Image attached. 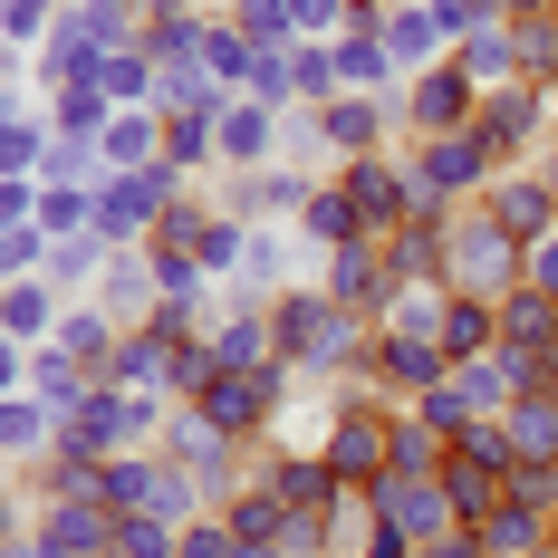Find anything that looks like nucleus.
Returning a JSON list of instances; mask_svg holds the SVG:
<instances>
[{
    "label": "nucleus",
    "mask_w": 558,
    "mask_h": 558,
    "mask_svg": "<svg viewBox=\"0 0 558 558\" xmlns=\"http://www.w3.org/2000/svg\"><path fill=\"white\" fill-rule=\"evenodd\" d=\"M87 299L107 308L116 328H155V308H165V289H155V260H145V251H107V270H97Z\"/></svg>",
    "instance_id": "9b49d317"
},
{
    "label": "nucleus",
    "mask_w": 558,
    "mask_h": 558,
    "mask_svg": "<svg viewBox=\"0 0 558 558\" xmlns=\"http://www.w3.org/2000/svg\"><path fill=\"white\" fill-rule=\"evenodd\" d=\"M49 145H58V125H49V116H10V125H0V173L39 183V173H49Z\"/></svg>",
    "instance_id": "c85d7f7f"
},
{
    "label": "nucleus",
    "mask_w": 558,
    "mask_h": 558,
    "mask_svg": "<svg viewBox=\"0 0 558 558\" xmlns=\"http://www.w3.org/2000/svg\"><path fill=\"white\" fill-rule=\"evenodd\" d=\"M87 77L107 87V107H155V58L135 49V39H125V49H107L97 68H87Z\"/></svg>",
    "instance_id": "cd10ccee"
},
{
    "label": "nucleus",
    "mask_w": 558,
    "mask_h": 558,
    "mask_svg": "<svg viewBox=\"0 0 558 558\" xmlns=\"http://www.w3.org/2000/svg\"><path fill=\"white\" fill-rule=\"evenodd\" d=\"M165 366H173V337H165V328H125V337H116L107 386H125V395H165Z\"/></svg>",
    "instance_id": "412c9836"
},
{
    "label": "nucleus",
    "mask_w": 558,
    "mask_h": 558,
    "mask_svg": "<svg viewBox=\"0 0 558 558\" xmlns=\"http://www.w3.org/2000/svg\"><path fill=\"white\" fill-rule=\"evenodd\" d=\"M173 539H183L173 520H155V510H125V520H116V549H107V558H173Z\"/></svg>",
    "instance_id": "473e14b6"
},
{
    "label": "nucleus",
    "mask_w": 558,
    "mask_h": 558,
    "mask_svg": "<svg viewBox=\"0 0 558 558\" xmlns=\"http://www.w3.org/2000/svg\"><path fill=\"white\" fill-rule=\"evenodd\" d=\"M173 558H241V539H231V520H222V510H203V520H183Z\"/></svg>",
    "instance_id": "72a5a7b5"
},
{
    "label": "nucleus",
    "mask_w": 558,
    "mask_h": 558,
    "mask_svg": "<svg viewBox=\"0 0 558 558\" xmlns=\"http://www.w3.org/2000/svg\"><path fill=\"white\" fill-rule=\"evenodd\" d=\"M58 452V404H39V395H0V462H49Z\"/></svg>",
    "instance_id": "2eb2a0df"
},
{
    "label": "nucleus",
    "mask_w": 558,
    "mask_h": 558,
    "mask_svg": "<svg viewBox=\"0 0 558 558\" xmlns=\"http://www.w3.org/2000/svg\"><path fill=\"white\" fill-rule=\"evenodd\" d=\"M452 395H462L482 424H501L510 404H520V376H510V356L492 347V356H462V366H452Z\"/></svg>",
    "instance_id": "aec40b11"
},
{
    "label": "nucleus",
    "mask_w": 558,
    "mask_h": 558,
    "mask_svg": "<svg viewBox=\"0 0 558 558\" xmlns=\"http://www.w3.org/2000/svg\"><path fill=\"white\" fill-rule=\"evenodd\" d=\"M29 386V347H20V337H0V395H20Z\"/></svg>",
    "instance_id": "4c0bfd02"
},
{
    "label": "nucleus",
    "mask_w": 558,
    "mask_h": 558,
    "mask_svg": "<svg viewBox=\"0 0 558 558\" xmlns=\"http://www.w3.org/2000/svg\"><path fill=\"white\" fill-rule=\"evenodd\" d=\"M366 376H376L386 404H414V395H434V386L452 376V356H444V337H424V328H376Z\"/></svg>",
    "instance_id": "0eeeda50"
},
{
    "label": "nucleus",
    "mask_w": 558,
    "mask_h": 558,
    "mask_svg": "<svg viewBox=\"0 0 558 558\" xmlns=\"http://www.w3.org/2000/svg\"><path fill=\"white\" fill-rule=\"evenodd\" d=\"M395 116H404V135H414V145H434V135H462V125L482 116V77H472L462 58H444V68L404 77V97H395Z\"/></svg>",
    "instance_id": "7ed1b4c3"
},
{
    "label": "nucleus",
    "mask_w": 558,
    "mask_h": 558,
    "mask_svg": "<svg viewBox=\"0 0 558 558\" xmlns=\"http://www.w3.org/2000/svg\"><path fill=\"white\" fill-rule=\"evenodd\" d=\"M404 97V87H395ZM395 97H328L318 116V145H328V165H366V155H386V125H395Z\"/></svg>",
    "instance_id": "9d476101"
},
{
    "label": "nucleus",
    "mask_w": 558,
    "mask_h": 558,
    "mask_svg": "<svg viewBox=\"0 0 558 558\" xmlns=\"http://www.w3.org/2000/svg\"><path fill=\"white\" fill-rule=\"evenodd\" d=\"M549 558H558V520H549Z\"/></svg>",
    "instance_id": "37998d69"
},
{
    "label": "nucleus",
    "mask_w": 558,
    "mask_h": 558,
    "mask_svg": "<svg viewBox=\"0 0 558 558\" xmlns=\"http://www.w3.org/2000/svg\"><path fill=\"white\" fill-rule=\"evenodd\" d=\"M107 87H97V77H68V87H49V125L58 135H107Z\"/></svg>",
    "instance_id": "c756f323"
},
{
    "label": "nucleus",
    "mask_w": 558,
    "mask_h": 558,
    "mask_svg": "<svg viewBox=\"0 0 558 558\" xmlns=\"http://www.w3.org/2000/svg\"><path fill=\"white\" fill-rule=\"evenodd\" d=\"M279 125H289L279 107H251V97H241V107L222 116V165H231V173H260V165H279Z\"/></svg>",
    "instance_id": "dca6fc26"
},
{
    "label": "nucleus",
    "mask_w": 558,
    "mask_h": 558,
    "mask_svg": "<svg viewBox=\"0 0 558 558\" xmlns=\"http://www.w3.org/2000/svg\"><path fill=\"white\" fill-rule=\"evenodd\" d=\"M395 414H404V404H386L376 386H347L328 404V444H318V462H328L347 492H376V482L395 472Z\"/></svg>",
    "instance_id": "f257e3e1"
},
{
    "label": "nucleus",
    "mask_w": 558,
    "mask_h": 558,
    "mask_svg": "<svg viewBox=\"0 0 558 558\" xmlns=\"http://www.w3.org/2000/svg\"><path fill=\"white\" fill-rule=\"evenodd\" d=\"M68 0H0V20H10V49H29V39H49V20Z\"/></svg>",
    "instance_id": "f704fd0d"
},
{
    "label": "nucleus",
    "mask_w": 558,
    "mask_h": 558,
    "mask_svg": "<svg viewBox=\"0 0 558 558\" xmlns=\"http://www.w3.org/2000/svg\"><path fill=\"white\" fill-rule=\"evenodd\" d=\"M58 308H68V299H58L49 279H10V289H0V337L49 347V337H58Z\"/></svg>",
    "instance_id": "6ab92c4d"
},
{
    "label": "nucleus",
    "mask_w": 558,
    "mask_h": 558,
    "mask_svg": "<svg viewBox=\"0 0 558 558\" xmlns=\"http://www.w3.org/2000/svg\"><path fill=\"white\" fill-rule=\"evenodd\" d=\"M231 29H241L251 49H299V20H289V0H231Z\"/></svg>",
    "instance_id": "2f4dec72"
},
{
    "label": "nucleus",
    "mask_w": 558,
    "mask_h": 558,
    "mask_svg": "<svg viewBox=\"0 0 558 558\" xmlns=\"http://www.w3.org/2000/svg\"><path fill=\"white\" fill-rule=\"evenodd\" d=\"M520 270H530V251H520L482 203H462L444 222V289H462V299H510Z\"/></svg>",
    "instance_id": "f03ea898"
},
{
    "label": "nucleus",
    "mask_w": 558,
    "mask_h": 558,
    "mask_svg": "<svg viewBox=\"0 0 558 558\" xmlns=\"http://www.w3.org/2000/svg\"><path fill=\"white\" fill-rule=\"evenodd\" d=\"M444 356L462 366V356H492L501 347V299H462V289H444Z\"/></svg>",
    "instance_id": "f3484780"
},
{
    "label": "nucleus",
    "mask_w": 558,
    "mask_h": 558,
    "mask_svg": "<svg viewBox=\"0 0 558 558\" xmlns=\"http://www.w3.org/2000/svg\"><path fill=\"white\" fill-rule=\"evenodd\" d=\"M0 68H10V20H0Z\"/></svg>",
    "instance_id": "79ce46f5"
},
{
    "label": "nucleus",
    "mask_w": 558,
    "mask_h": 558,
    "mask_svg": "<svg viewBox=\"0 0 558 558\" xmlns=\"http://www.w3.org/2000/svg\"><path fill=\"white\" fill-rule=\"evenodd\" d=\"M10 116H29V107H20V87H10V68H0V125H10Z\"/></svg>",
    "instance_id": "a19ab883"
},
{
    "label": "nucleus",
    "mask_w": 558,
    "mask_h": 558,
    "mask_svg": "<svg viewBox=\"0 0 558 558\" xmlns=\"http://www.w3.org/2000/svg\"><path fill=\"white\" fill-rule=\"evenodd\" d=\"M116 337H125V328H116L97 299H68V308H58V347H68L77 366H97V376L116 366Z\"/></svg>",
    "instance_id": "4be33fe9"
},
{
    "label": "nucleus",
    "mask_w": 558,
    "mask_h": 558,
    "mask_svg": "<svg viewBox=\"0 0 558 558\" xmlns=\"http://www.w3.org/2000/svg\"><path fill=\"white\" fill-rule=\"evenodd\" d=\"M366 520H376V530H395L404 549H434L444 530H462V520H452V501H444V482H414V472H386V482L366 492Z\"/></svg>",
    "instance_id": "423d86ee"
},
{
    "label": "nucleus",
    "mask_w": 558,
    "mask_h": 558,
    "mask_svg": "<svg viewBox=\"0 0 558 558\" xmlns=\"http://www.w3.org/2000/svg\"><path fill=\"white\" fill-rule=\"evenodd\" d=\"M386 49H395L404 77H424V68H444V58H452V39H444V20H434L424 0H395V10H386Z\"/></svg>",
    "instance_id": "4468645a"
},
{
    "label": "nucleus",
    "mask_w": 558,
    "mask_h": 558,
    "mask_svg": "<svg viewBox=\"0 0 558 558\" xmlns=\"http://www.w3.org/2000/svg\"><path fill=\"white\" fill-rule=\"evenodd\" d=\"M549 520H558V510H530V501H510V492H501V510L482 520V549H501V558H539V549H549Z\"/></svg>",
    "instance_id": "a878e982"
},
{
    "label": "nucleus",
    "mask_w": 558,
    "mask_h": 558,
    "mask_svg": "<svg viewBox=\"0 0 558 558\" xmlns=\"http://www.w3.org/2000/svg\"><path fill=\"white\" fill-rule=\"evenodd\" d=\"M501 434H510V462H558V395H520L501 414Z\"/></svg>",
    "instance_id": "393cba45"
},
{
    "label": "nucleus",
    "mask_w": 558,
    "mask_h": 558,
    "mask_svg": "<svg viewBox=\"0 0 558 558\" xmlns=\"http://www.w3.org/2000/svg\"><path fill=\"white\" fill-rule=\"evenodd\" d=\"M414 558H482V530H444L434 549H414Z\"/></svg>",
    "instance_id": "58836bf2"
},
{
    "label": "nucleus",
    "mask_w": 558,
    "mask_h": 558,
    "mask_svg": "<svg viewBox=\"0 0 558 558\" xmlns=\"http://www.w3.org/2000/svg\"><path fill=\"white\" fill-rule=\"evenodd\" d=\"M97 155H107V173H155L165 165V116L155 107H116L107 135H97Z\"/></svg>",
    "instance_id": "f8f14e48"
},
{
    "label": "nucleus",
    "mask_w": 558,
    "mask_h": 558,
    "mask_svg": "<svg viewBox=\"0 0 558 558\" xmlns=\"http://www.w3.org/2000/svg\"><path fill=\"white\" fill-rule=\"evenodd\" d=\"M501 347H510V356L558 347V299H549V289H530V279H520V289L501 299Z\"/></svg>",
    "instance_id": "5701e85b"
},
{
    "label": "nucleus",
    "mask_w": 558,
    "mask_h": 558,
    "mask_svg": "<svg viewBox=\"0 0 558 558\" xmlns=\"http://www.w3.org/2000/svg\"><path fill=\"white\" fill-rule=\"evenodd\" d=\"M472 135L492 145V165L530 155V145H549V135H558V87H530V77L492 87V97H482V116H472Z\"/></svg>",
    "instance_id": "20e7f679"
},
{
    "label": "nucleus",
    "mask_w": 558,
    "mask_h": 558,
    "mask_svg": "<svg viewBox=\"0 0 558 558\" xmlns=\"http://www.w3.org/2000/svg\"><path fill=\"white\" fill-rule=\"evenodd\" d=\"M87 386H97V366H77L58 337H49V347H29V395H39V404L68 414V404H87Z\"/></svg>",
    "instance_id": "b1692460"
},
{
    "label": "nucleus",
    "mask_w": 558,
    "mask_h": 558,
    "mask_svg": "<svg viewBox=\"0 0 558 558\" xmlns=\"http://www.w3.org/2000/svg\"><path fill=\"white\" fill-rule=\"evenodd\" d=\"M29 222H39V183L10 173V183H0V231H29Z\"/></svg>",
    "instance_id": "c9c22d12"
},
{
    "label": "nucleus",
    "mask_w": 558,
    "mask_h": 558,
    "mask_svg": "<svg viewBox=\"0 0 558 558\" xmlns=\"http://www.w3.org/2000/svg\"><path fill=\"white\" fill-rule=\"evenodd\" d=\"M231 107H241V97H231L203 58H173V68H155V116H231Z\"/></svg>",
    "instance_id": "ddd939ff"
},
{
    "label": "nucleus",
    "mask_w": 558,
    "mask_h": 558,
    "mask_svg": "<svg viewBox=\"0 0 558 558\" xmlns=\"http://www.w3.org/2000/svg\"><path fill=\"white\" fill-rule=\"evenodd\" d=\"M299 241H318V251H356V241H376V231H366V213H356V203H347V183H318V193H308V213H299Z\"/></svg>",
    "instance_id": "a211bd4d"
},
{
    "label": "nucleus",
    "mask_w": 558,
    "mask_h": 558,
    "mask_svg": "<svg viewBox=\"0 0 558 558\" xmlns=\"http://www.w3.org/2000/svg\"><path fill=\"white\" fill-rule=\"evenodd\" d=\"M0 539H20V482H10V462H0Z\"/></svg>",
    "instance_id": "ea45409f"
},
{
    "label": "nucleus",
    "mask_w": 558,
    "mask_h": 558,
    "mask_svg": "<svg viewBox=\"0 0 558 558\" xmlns=\"http://www.w3.org/2000/svg\"><path fill=\"white\" fill-rule=\"evenodd\" d=\"M492 173H501V165H492V145H482L472 125H462V135H434V145H414V183H424L444 213L482 203V193H492Z\"/></svg>",
    "instance_id": "39448f33"
},
{
    "label": "nucleus",
    "mask_w": 558,
    "mask_h": 558,
    "mask_svg": "<svg viewBox=\"0 0 558 558\" xmlns=\"http://www.w3.org/2000/svg\"><path fill=\"white\" fill-rule=\"evenodd\" d=\"M482 213L530 251V241H549V231H558V183L539 165H501V173H492V193H482Z\"/></svg>",
    "instance_id": "6e6552de"
},
{
    "label": "nucleus",
    "mask_w": 558,
    "mask_h": 558,
    "mask_svg": "<svg viewBox=\"0 0 558 558\" xmlns=\"http://www.w3.org/2000/svg\"><path fill=\"white\" fill-rule=\"evenodd\" d=\"M203 68H213L231 97H241V87H251V68H260V49H251V39L231 29V20H203Z\"/></svg>",
    "instance_id": "7c9ffc66"
},
{
    "label": "nucleus",
    "mask_w": 558,
    "mask_h": 558,
    "mask_svg": "<svg viewBox=\"0 0 558 558\" xmlns=\"http://www.w3.org/2000/svg\"><path fill=\"white\" fill-rule=\"evenodd\" d=\"M520 279H530V289H549V299H558V231H549V241H530V270H520Z\"/></svg>",
    "instance_id": "e433bc0d"
},
{
    "label": "nucleus",
    "mask_w": 558,
    "mask_h": 558,
    "mask_svg": "<svg viewBox=\"0 0 558 558\" xmlns=\"http://www.w3.org/2000/svg\"><path fill=\"white\" fill-rule=\"evenodd\" d=\"M165 165L173 173H213L222 165V116H165Z\"/></svg>",
    "instance_id": "bb28decb"
},
{
    "label": "nucleus",
    "mask_w": 558,
    "mask_h": 558,
    "mask_svg": "<svg viewBox=\"0 0 558 558\" xmlns=\"http://www.w3.org/2000/svg\"><path fill=\"white\" fill-rule=\"evenodd\" d=\"M29 539H39L49 558H107V549H116V510L87 501V492H58V501H39Z\"/></svg>",
    "instance_id": "1a4fd4ad"
}]
</instances>
